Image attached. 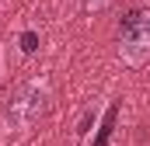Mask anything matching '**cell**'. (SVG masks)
I'll return each mask as SVG.
<instances>
[{
  "label": "cell",
  "instance_id": "obj_5",
  "mask_svg": "<svg viewBox=\"0 0 150 146\" xmlns=\"http://www.w3.org/2000/svg\"><path fill=\"white\" fill-rule=\"evenodd\" d=\"M108 4H112V0H84L87 11H101V7H108Z\"/></svg>",
  "mask_w": 150,
  "mask_h": 146
},
{
  "label": "cell",
  "instance_id": "obj_2",
  "mask_svg": "<svg viewBox=\"0 0 150 146\" xmlns=\"http://www.w3.org/2000/svg\"><path fill=\"white\" fill-rule=\"evenodd\" d=\"M45 111V84H28L14 101H11V108H7V125L11 129H25V125H32L38 115Z\"/></svg>",
  "mask_w": 150,
  "mask_h": 146
},
{
  "label": "cell",
  "instance_id": "obj_1",
  "mask_svg": "<svg viewBox=\"0 0 150 146\" xmlns=\"http://www.w3.org/2000/svg\"><path fill=\"white\" fill-rule=\"evenodd\" d=\"M119 56L126 66H143L150 59V11H129L122 18Z\"/></svg>",
  "mask_w": 150,
  "mask_h": 146
},
{
  "label": "cell",
  "instance_id": "obj_3",
  "mask_svg": "<svg viewBox=\"0 0 150 146\" xmlns=\"http://www.w3.org/2000/svg\"><path fill=\"white\" fill-rule=\"evenodd\" d=\"M115 118H119V101H115L112 108L105 111V122H101V129H98V139H94V146H108V136H112V129H115Z\"/></svg>",
  "mask_w": 150,
  "mask_h": 146
},
{
  "label": "cell",
  "instance_id": "obj_4",
  "mask_svg": "<svg viewBox=\"0 0 150 146\" xmlns=\"http://www.w3.org/2000/svg\"><path fill=\"white\" fill-rule=\"evenodd\" d=\"M35 49H38V35H35V32H25V35H21V52L32 56Z\"/></svg>",
  "mask_w": 150,
  "mask_h": 146
}]
</instances>
